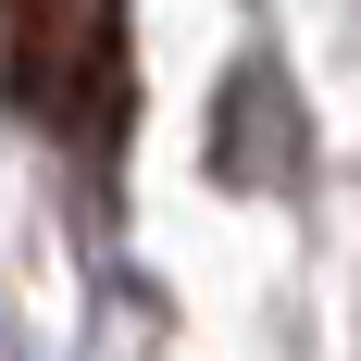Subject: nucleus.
Returning <instances> with one entry per match:
<instances>
[{
	"label": "nucleus",
	"instance_id": "nucleus-1",
	"mask_svg": "<svg viewBox=\"0 0 361 361\" xmlns=\"http://www.w3.org/2000/svg\"><path fill=\"white\" fill-rule=\"evenodd\" d=\"M0 87L50 137L112 149V125H125V0H0Z\"/></svg>",
	"mask_w": 361,
	"mask_h": 361
}]
</instances>
